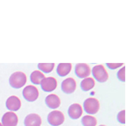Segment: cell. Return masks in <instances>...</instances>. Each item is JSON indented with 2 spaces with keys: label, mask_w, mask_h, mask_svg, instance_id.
Listing matches in <instances>:
<instances>
[{
  "label": "cell",
  "mask_w": 126,
  "mask_h": 126,
  "mask_svg": "<svg viewBox=\"0 0 126 126\" xmlns=\"http://www.w3.org/2000/svg\"><path fill=\"white\" fill-rule=\"evenodd\" d=\"M27 81L26 75L22 72H15L10 76L9 78V84L12 87L15 89L21 88L24 86Z\"/></svg>",
  "instance_id": "1"
},
{
  "label": "cell",
  "mask_w": 126,
  "mask_h": 126,
  "mask_svg": "<svg viewBox=\"0 0 126 126\" xmlns=\"http://www.w3.org/2000/svg\"><path fill=\"white\" fill-rule=\"evenodd\" d=\"M100 104H99L98 100L94 97H89L86 99L83 103V109L86 113L90 114H95L99 110Z\"/></svg>",
  "instance_id": "2"
},
{
  "label": "cell",
  "mask_w": 126,
  "mask_h": 126,
  "mask_svg": "<svg viewBox=\"0 0 126 126\" xmlns=\"http://www.w3.org/2000/svg\"><path fill=\"white\" fill-rule=\"evenodd\" d=\"M91 72L93 73L94 79H96V81L98 82H105L109 79V74L103 65H97L93 66Z\"/></svg>",
  "instance_id": "3"
},
{
  "label": "cell",
  "mask_w": 126,
  "mask_h": 126,
  "mask_svg": "<svg viewBox=\"0 0 126 126\" xmlns=\"http://www.w3.org/2000/svg\"><path fill=\"white\" fill-rule=\"evenodd\" d=\"M48 123L52 126H59L65 121V116L62 112L54 110L51 111L47 116Z\"/></svg>",
  "instance_id": "4"
},
{
  "label": "cell",
  "mask_w": 126,
  "mask_h": 126,
  "mask_svg": "<svg viewBox=\"0 0 126 126\" xmlns=\"http://www.w3.org/2000/svg\"><path fill=\"white\" fill-rule=\"evenodd\" d=\"M23 97L28 102L35 101L39 97V91H38L37 87L33 86V85L25 87L23 90Z\"/></svg>",
  "instance_id": "5"
},
{
  "label": "cell",
  "mask_w": 126,
  "mask_h": 126,
  "mask_svg": "<svg viewBox=\"0 0 126 126\" xmlns=\"http://www.w3.org/2000/svg\"><path fill=\"white\" fill-rule=\"evenodd\" d=\"M40 86L44 92H52L57 87V81L53 77L45 78L40 82Z\"/></svg>",
  "instance_id": "6"
},
{
  "label": "cell",
  "mask_w": 126,
  "mask_h": 126,
  "mask_svg": "<svg viewBox=\"0 0 126 126\" xmlns=\"http://www.w3.org/2000/svg\"><path fill=\"white\" fill-rule=\"evenodd\" d=\"M75 74L79 78H87L91 74V68L87 64L79 63L75 66Z\"/></svg>",
  "instance_id": "7"
},
{
  "label": "cell",
  "mask_w": 126,
  "mask_h": 126,
  "mask_svg": "<svg viewBox=\"0 0 126 126\" xmlns=\"http://www.w3.org/2000/svg\"><path fill=\"white\" fill-rule=\"evenodd\" d=\"M19 119L15 112H7L2 117V125L3 126H17Z\"/></svg>",
  "instance_id": "8"
},
{
  "label": "cell",
  "mask_w": 126,
  "mask_h": 126,
  "mask_svg": "<svg viewBox=\"0 0 126 126\" xmlns=\"http://www.w3.org/2000/svg\"><path fill=\"white\" fill-rule=\"evenodd\" d=\"M77 88V82L72 78L65 79L62 82V90L63 93L66 94H71L76 91Z\"/></svg>",
  "instance_id": "9"
},
{
  "label": "cell",
  "mask_w": 126,
  "mask_h": 126,
  "mask_svg": "<svg viewBox=\"0 0 126 126\" xmlns=\"http://www.w3.org/2000/svg\"><path fill=\"white\" fill-rule=\"evenodd\" d=\"M6 107L11 112L18 111L21 108V101L17 96H11L6 100Z\"/></svg>",
  "instance_id": "10"
},
{
  "label": "cell",
  "mask_w": 126,
  "mask_h": 126,
  "mask_svg": "<svg viewBox=\"0 0 126 126\" xmlns=\"http://www.w3.org/2000/svg\"><path fill=\"white\" fill-rule=\"evenodd\" d=\"M24 124V126H40L41 118L36 113H30L25 117Z\"/></svg>",
  "instance_id": "11"
},
{
  "label": "cell",
  "mask_w": 126,
  "mask_h": 126,
  "mask_svg": "<svg viewBox=\"0 0 126 126\" xmlns=\"http://www.w3.org/2000/svg\"><path fill=\"white\" fill-rule=\"evenodd\" d=\"M82 107L78 103H73L68 109V115L71 119H78L82 115Z\"/></svg>",
  "instance_id": "12"
},
{
  "label": "cell",
  "mask_w": 126,
  "mask_h": 126,
  "mask_svg": "<svg viewBox=\"0 0 126 126\" xmlns=\"http://www.w3.org/2000/svg\"><path fill=\"white\" fill-rule=\"evenodd\" d=\"M46 104L51 109H56L60 107L61 99L57 95L50 94L46 97Z\"/></svg>",
  "instance_id": "13"
},
{
  "label": "cell",
  "mask_w": 126,
  "mask_h": 126,
  "mask_svg": "<svg viewBox=\"0 0 126 126\" xmlns=\"http://www.w3.org/2000/svg\"><path fill=\"white\" fill-rule=\"evenodd\" d=\"M72 64L71 63H60L56 68V72L60 77H66L72 71Z\"/></svg>",
  "instance_id": "14"
},
{
  "label": "cell",
  "mask_w": 126,
  "mask_h": 126,
  "mask_svg": "<svg viewBox=\"0 0 126 126\" xmlns=\"http://www.w3.org/2000/svg\"><path fill=\"white\" fill-rule=\"evenodd\" d=\"M95 86V80L92 78H87L82 79V82H81V88L84 92L93 89Z\"/></svg>",
  "instance_id": "15"
},
{
  "label": "cell",
  "mask_w": 126,
  "mask_h": 126,
  "mask_svg": "<svg viewBox=\"0 0 126 126\" xmlns=\"http://www.w3.org/2000/svg\"><path fill=\"white\" fill-rule=\"evenodd\" d=\"M46 78L44 73H42L40 71H34L30 74V81L33 84L40 85V82L43 79Z\"/></svg>",
  "instance_id": "16"
},
{
  "label": "cell",
  "mask_w": 126,
  "mask_h": 126,
  "mask_svg": "<svg viewBox=\"0 0 126 126\" xmlns=\"http://www.w3.org/2000/svg\"><path fill=\"white\" fill-rule=\"evenodd\" d=\"M97 123V119L92 115H85L82 119V124L83 126H96Z\"/></svg>",
  "instance_id": "17"
},
{
  "label": "cell",
  "mask_w": 126,
  "mask_h": 126,
  "mask_svg": "<svg viewBox=\"0 0 126 126\" xmlns=\"http://www.w3.org/2000/svg\"><path fill=\"white\" fill-rule=\"evenodd\" d=\"M55 67L54 63H39L38 68L42 73H50L53 71Z\"/></svg>",
  "instance_id": "18"
},
{
  "label": "cell",
  "mask_w": 126,
  "mask_h": 126,
  "mask_svg": "<svg viewBox=\"0 0 126 126\" xmlns=\"http://www.w3.org/2000/svg\"><path fill=\"white\" fill-rule=\"evenodd\" d=\"M117 78L119 81L125 82V66H123L117 73Z\"/></svg>",
  "instance_id": "19"
},
{
  "label": "cell",
  "mask_w": 126,
  "mask_h": 126,
  "mask_svg": "<svg viewBox=\"0 0 126 126\" xmlns=\"http://www.w3.org/2000/svg\"><path fill=\"white\" fill-rule=\"evenodd\" d=\"M117 120L120 124L125 125V110H122L118 113L117 115Z\"/></svg>",
  "instance_id": "20"
},
{
  "label": "cell",
  "mask_w": 126,
  "mask_h": 126,
  "mask_svg": "<svg viewBox=\"0 0 126 126\" xmlns=\"http://www.w3.org/2000/svg\"><path fill=\"white\" fill-rule=\"evenodd\" d=\"M107 66L111 70H114V69H117L118 67L123 66V63H107Z\"/></svg>",
  "instance_id": "21"
},
{
  "label": "cell",
  "mask_w": 126,
  "mask_h": 126,
  "mask_svg": "<svg viewBox=\"0 0 126 126\" xmlns=\"http://www.w3.org/2000/svg\"><path fill=\"white\" fill-rule=\"evenodd\" d=\"M0 126H3V125H2V123H0Z\"/></svg>",
  "instance_id": "22"
},
{
  "label": "cell",
  "mask_w": 126,
  "mask_h": 126,
  "mask_svg": "<svg viewBox=\"0 0 126 126\" xmlns=\"http://www.w3.org/2000/svg\"><path fill=\"white\" fill-rule=\"evenodd\" d=\"M99 126H106V125H99Z\"/></svg>",
  "instance_id": "23"
}]
</instances>
